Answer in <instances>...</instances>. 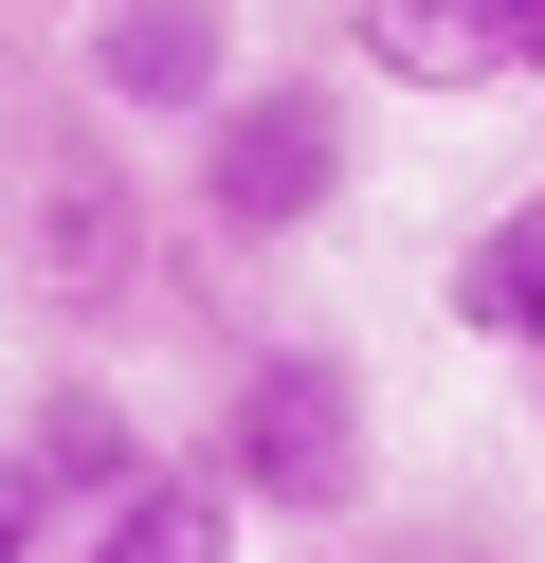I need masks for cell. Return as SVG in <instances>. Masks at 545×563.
I'll list each match as a JSON object with an SVG mask.
<instances>
[{"mask_svg":"<svg viewBox=\"0 0 545 563\" xmlns=\"http://www.w3.org/2000/svg\"><path fill=\"white\" fill-rule=\"evenodd\" d=\"M145 273H164V183L128 164V128L91 91H0V309H36L55 345L145 328Z\"/></svg>","mask_w":545,"mask_h":563,"instance_id":"1","label":"cell"},{"mask_svg":"<svg viewBox=\"0 0 545 563\" xmlns=\"http://www.w3.org/2000/svg\"><path fill=\"white\" fill-rule=\"evenodd\" d=\"M182 454H200L254 527H291V545H327V527L382 509V400H363V364H346V345H309V328L218 345V400H200V437H182Z\"/></svg>","mask_w":545,"mask_h":563,"instance_id":"2","label":"cell"},{"mask_svg":"<svg viewBox=\"0 0 545 563\" xmlns=\"http://www.w3.org/2000/svg\"><path fill=\"white\" fill-rule=\"evenodd\" d=\"M346 200H363L346 74H237L200 128H182V219H200L218 255H291V236H327Z\"/></svg>","mask_w":545,"mask_h":563,"instance_id":"3","label":"cell"},{"mask_svg":"<svg viewBox=\"0 0 545 563\" xmlns=\"http://www.w3.org/2000/svg\"><path fill=\"white\" fill-rule=\"evenodd\" d=\"M237 0H73V91H91L128 146H182V128L237 91Z\"/></svg>","mask_w":545,"mask_h":563,"instance_id":"4","label":"cell"},{"mask_svg":"<svg viewBox=\"0 0 545 563\" xmlns=\"http://www.w3.org/2000/svg\"><path fill=\"white\" fill-rule=\"evenodd\" d=\"M0 437L36 454V490H55V527H91L109 490H145V454H164V437H145V400H128V382L91 364V345H55V364H36V400L0 418Z\"/></svg>","mask_w":545,"mask_h":563,"instance_id":"5","label":"cell"},{"mask_svg":"<svg viewBox=\"0 0 545 563\" xmlns=\"http://www.w3.org/2000/svg\"><path fill=\"white\" fill-rule=\"evenodd\" d=\"M346 74L436 91V110H472V91H527V74H509V0H346Z\"/></svg>","mask_w":545,"mask_h":563,"instance_id":"6","label":"cell"},{"mask_svg":"<svg viewBox=\"0 0 545 563\" xmlns=\"http://www.w3.org/2000/svg\"><path fill=\"white\" fill-rule=\"evenodd\" d=\"M55 563H254V509H237V490H218L200 454L164 437V454H145V490H109V509L73 527Z\"/></svg>","mask_w":545,"mask_h":563,"instance_id":"7","label":"cell"},{"mask_svg":"<svg viewBox=\"0 0 545 563\" xmlns=\"http://www.w3.org/2000/svg\"><path fill=\"white\" fill-rule=\"evenodd\" d=\"M436 309H455L491 364H545V183L491 200V219L455 236V273H436Z\"/></svg>","mask_w":545,"mask_h":563,"instance_id":"8","label":"cell"},{"mask_svg":"<svg viewBox=\"0 0 545 563\" xmlns=\"http://www.w3.org/2000/svg\"><path fill=\"white\" fill-rule=\"evenodd\" d=\"M55 545H73V527H55V490H36V454L0 437V563H55Z\"/></svg>","mask_w":545,"mask_h":563,"instance_id":"9","label":"cell"},{"mask_svg":"<svg viewBox=\"0 0 545 563\" xmlns=\"http://www.w3.org/2000/svg\"><path fill=\"white\" fill-rule=\"evenodd\" d=\"M509 74H527V91H545V0H509Z\"/></svg>","mask_w":545,"mask_h":563,"instance_id":"10","label":"cell"},{"mask_svg":"<svg viewBox=\"0 0 545 563\" xmlns=\"http://www.w3.org/2000/svg\"><path fill=\"white\" fill-rule=\"evenodd\" d=\"M527 400H545V364H527Z\"/></svg>","mask_w":545,"mask_h":563,"instance_id":"11","label":"cell"}]
</instances>
